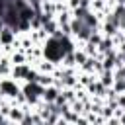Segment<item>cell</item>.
Listing matches in <instances>:
<instances>
[{
	"label": "cell",
	"mask_w": 125,
	"mask_h": 125,
	"mask_svg": "<svg viewBox=\"0 0 125 125\" xmlns=\"http://www.w3.org/2000/svg\"><path fill=\"white\" fill-rule=\"evenodd\" d=\"M4 29V21H2V18H0V31Z\"/></svg>",
	"instance_id": "cell-9"
},
{
	"label": "cell",
	"mask_w": 125,
	"mask_h": 125,
	"mask_svg": "<svg viewBox=\"0 0 125 125\" xmlns=\"http://www.w3.org/2000/svg\"><path fill=\"white\" fill-rule=\"evenodd\" d=\"M14 37H16V31L4 25V29L0 31V45H12Z\"/></svg>",
	"instance_id": "cell-5"
},
{
	"label": "cell",
	"mask_w": 125,
	"mask_h": 125,
	"mask_svg": "<svg viewBox=\"0 0 125 125\" xmlns=\"http://www.w3.org/2000/svg\"><path fill=\"white\" fill-rule=\"evenodd\" d=\"M12 62H14V64H21V62H25V55H21V53L14 55V57H12Z\"/></svg>",
	"instance_id": "cell-7"
},
{
	"label": "cell",
	"mask_w": 125,
	"mask_h": 125,
	"mask_svg": "<svg viewBox=\"0 0 125 125\" xmlns=\"http://www.w3.org/2000/svg\"><path fill=\"white\" fill-rule=\"evenodd\" d=\"M123 45H125V43H123Z\"/></svg>",
	"instance_id": "cell-10"
},
{
	"label": "cell",
	"mask_w": 125,
	"mask_h": 125,
	"mask_svg": "<svg viewBox=\"0 0 125 125\" xmlns=\"http://www.w3.org/2000/svg\"><path fill=\"white\" fill-rule=\"evenodd\" d=\"M43 55H45V59H47L49 62H53V64H57V62L62 61L64 51H62V47H61L57 35H51V37L43 43Z\"/></svg>",
	"instance_id": "cell-1"
},
{
	"label": "cell",
	"mask_w": 125,
	"mask_h": 125,
	"mask_svg": "<svg viewBox=\"0 0 125 125\" xmlns=\"http://www.w3.org/2000/svg\"><path fill=\"white\" fill-rule=\"evenodd\" d=\"M4 6H6V2H4V0H0V16H2V12H4Z\"/></svg>",
	"instance_id": "cell-8"
},
{
	"label": "cell",
	"mask_w": 125,
	"mask_h": 125,
	"mask_svg": "<svg viewBox=\"0 0 125 125\" xmlns=\"http://www.w3.org/2000/svg\"><path fill=\"white\" fill-rule=\"evenodd\" d=\"M59 94H61V90H59L57 86L49 84V86H43V94H41V100H43V102H47V104H53V102L59 98Z\"/></svg>",
	"instance_id": "cell-4"
},
{
	"label": "cell",
	"mask_w": 125,
	"mask_h": 125,
	"mask_svg": "<svg viewBox=\"0 0 125 125\" xmlns=\"http://www.w3.org/2000/svg\"><path fill=\"white\" fill-rule=\"evenodd\" d=\"M27 70H29V66H25V64L21 62V64H14V68H12V74H14V78H25Z\"/></svg>",
	"instance_id": "cell-6"
},
{
	"label": "cell",
	"mask_w": 125,
	"mask_h": 125,
	"mask_svg": "<svg viewBox=\"0 0 125 125\" xmlns=\"http://www.w3.org/2000/svg\"><path fill=\"white\" fill-rule=\"evenodd\" d=\"M21 94L25 96V102L27 104H37L41 100V94H43V86L35 80V82H25V86L21 88Z\"/></svg>",
	"instance_id": "cell-2"
},
{
	"label": "cell",
	"mask_w": 125,
	"mask_h": 125,
	"mask_svg": "<svg viewBox=\"0 0 125 125\" xmlns=\"http://www.w3.org/2000/svg\"><path fill=\"white\" fill-rule=\"evenodd\" d=\"M20 86L16 84V80H10V78H4L0 80V94L6 96V98H16L20 94Z\"/></svg>",
	"instance_id": "cell-3"
}]
</instances>
